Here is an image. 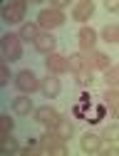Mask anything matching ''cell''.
I'll use <instances>...</instances> for the list:
<instances>
[{"label":"cell","mask_w":119,"mask_h":156,"mask_svg":"<svg viewBox=\"0 0 119 156\" xmlns=\"http://www.w3.org/2000/svg\"><path fill=\"white\" fill-rule=\"evenodd\" d=\"M104 104H107V109L119 119V92H114V89H109L107 94H104Z\"/></svg>","instance_id":"e0dca14e"},{"label":"cell","mask_w":119,"mask_h":156,"mask_svg":"<svg viewBox=\"0 0 119 156\" xmlns=\"http://www.w3.org/2000/svg\"><path fill=\"white\" fill-rule=\"evenodd\" d=\"M20 154H25V156H37V154H45V149H42V144H27V146L20 149Z\"/></svg>","instance_id":"d4e9b609"},{"label":"cell","mask_w":119,"mask_h":156,"mask_svg":"<svg viewBox=\"0 0 119 156\" xmlns=\"http://www.w3.org/2000/svg\"><path fill=\"white\" fill-rule=\"evenodd\" d=\"M77 40H79V45H82L85 50H92L94 42H97V32H94L92 27H82L79 35H77Z\"/></svg>","instance_id":"5bb4252c"},{"label":"cell","mask_w":119,"mask_h":156,"mask_svg":"<svg viewBox=\"0 0 119 156\" xmlns=\"http://www.w3.org/2000/svg\"><path fill=\"white\" fill-rule=\"evenodd\" d=\"M99 144H102V136H97V134L82 136V151H87V154H99Z\"/></svg>","instance_id":"7c38bea8"},{"label":"cell","mask_w":119,"mask_h":156,"mask_svg":"<svg viewBox=\"0 0 119 156\" xmlns=\"http://www.w3.org/2000/svg\"><path fill=\"white\" fill-rule=\"evenodd\" d=\"M104 154H107V156H119V146H109Z\"/></svg>","instance_id":"83f0119b"},{"label":"cell","mask_w":119,"mask_h":156,"mask_svg":"<svg viewBox=\"0 0 119 156\" xmlns=\"http://www.w3.org/2000/svg\"><path fill=\"white\" fill-rule=\"evenodd\" d=\"M52 5H55V10H60V8H65V5H67V0H55Z\"/></svg>","instance_id":"f546056e"},{"label":"cell","mask_w":119,"mask_h":156,"mask_svg":"<svg viewBox=\"0 0 119 156\" xmlns=\"http://www.w3.org/2000/svg\"><path fill=\"white\" fill-rule=\"evenodd\" d=\"M40 37V25H35V23H25L23 27H20V40H37Z\"/></svg>","instance_id":"2e32d148"},{"label":"cell","mask_w":119,"mask_h":156,"mask_svg":"<svg viewBox=\"0 0 119 156\" xmlns=\"http://www.w3.org/2000/svg\"><path fill=\"white\" fill-rule=\"evenodd\" d=\"M35 50L37 52H52L55 50V37L52 35H40L35 40Z\"/></svg>","instance_id":"ac0fdd59"},{"label":"cell","mask_w":119,"mask_h":156,"mask_svg":"<svg viewBox=\"0 0 119 156\" xmlns=\"http://www.w3.org/2000/svg\"><path fill=\"white\" fill-rule=\"evenodd\" d=\"M42 92H45V97H57L60 94V77H55V74H50V77H45L42 80Z\"/></svg>","instance_id":"4fadbf2b"},{"label":"cell","mask_w":119,"mask_h":156,"mask_svg":"<svg viewBox=\"0 0 119 156\" xmlns=\"http://www.w3.org/2000/svg\"><path fill=\"white\" fill-rule=\"evenodd\" d=\"M15 84H17L20 92H35V89L42 87V80H37V77H35L30 69H23V72L15 77Z\"/></svg>","instance_id":"5b68a950"},{"label":"cell","mask_w":119,"mask_h":156,"mask_svg":"<svg viewBox=\"0 0 119 156\" xmlns=\"http://www.w3.org/2000/svg\"><path fill=\"white\" fill-rule=\"evenodd\" d=\"M47 69L55 72V74H62V72L70 69V60L62 57V55H50V57H47Z\"/></svg>","instance_id":"9c48e42d"},{"label":"cell","mask_w":119,"mask_h":156,"mask_svg":"<svg viewBox=\"0 0 119 156\" xmlns=\"http://www.w3.org/2000/svg\"><path fill=\"white\" fill-rule=\"evenodd\" d=\"M30 109H32V99H30V97L20 94V97H15V99H13V112H15V114L25 116V114H30Z\"/></svg>","instance_id":"8fae6325"},{"label":"cell","mask_w":119,"mask_h":156,"mask_svg":"<svg viewBox=\"0 0 119 156\" xmlns=\"http://www.w3.org/2000/svg\"><path fill=\"white\" fill-rule=\"evenodd\" d=\"M40 144H42L45 154H55V156H65V154H67L65 141L60 139L57 134H45V136H40Z\"/></svg>","instance_id":"277c9868"},{"label":"cell","mask_w":119,"mask_h":156,"mask_svg":"<svg viewBox=\"0 0 119 156\" xmlns=\"http://www.w3.org/2000/svg\"><path fill=\"white\" fill-rule=\"evenodd\" d=\"M107 10H119V3H117V0H109V3H107Z\"/></svg>","instance_id":"f1b7e54d"},{"label":"cell","mask_w":119,"mask_h":156,"mask_svg":"<svg viewBox=\"0 0 119 156\" xmlns=\"http://www.w3.org/2000/svg\"><path fill=\"white\" fill-rule=\"evenodd\" d=\"M85 60H87L89 69H109V57L104 52H89V55H85Z\"/></svg>","instance_id":"ba28073f"},{"label":"cell","mask_w":119,"mask_h":156,"mask_svg":"<svg viewBox=\"0 0 119 156\" xmlns=\"http://www.w3.org/2000/svg\"><path fill=\"white\" fill-rule=\"evenodd\" d=\"M0 141H3V151H20V146L15 144V139L10 134H3L0 136Z\"/></svg>","instance_id":"cb8c5ba5"},{"label":"cell","mask_w":119,"mask_h":156,"mask_svg":"<svg viewBox=\"0 0 119 156\" xmlns=\"http://www.w3.org/2000/svg\"><path fill=\"white\" fill-rule=\"evenodd\" d=\"M25 10H27L25 0H13V3H8V5L3 8V20H5L8 25H15V23H20V20H23Z\"/></svg>","instance_id":"7a4b0ae2"},{"label":"cell","mask_w":119,"mask_h":156,"mask_svg":"<svg viewBox=\"0 0 119 156\" xmlns=\"http://www.w3.org/2000/svg\"><path fill=\"white\" fill-rule=\"evenodd\" d=\"M55 131H57V136H60L62 141H67V139H72V136H74V126H72L70 119H60V124L55 126Z\"/></svg>","instance_id":"9a60e30c"},{"label":"cell","mask_w":119,"mask_h":156,"mask_svg":"<svg viewBox=\"0 0 119 156\" xmlns=\"http://www.w3.org/2000/svg\"><path fill=\"white\" fill-rule=\"evenodd\" d=\"M0 126H3V134H10V129H13V119H10V116H0Z\"/></svg>","instance_id":"484cf974"},{"label":"cell","mask_w":119,"mask_h":156,"mask_svg":"<svg viewBox=\"0 0 119 156\" xmlns=\"http://www.w3.org/2000/svg\"><path fill=\"white\" fill-rule=\"evenodd\" d=\"M5 82H10V69H8V65L0 67V84H5Z\"/></svg>","instance_id":"4316f807"},{"label":"cell","mask_w":119,"mask_h":156,"mask_svg":"<svg viewBox=\"0 0 119 156\" xmlns=\"http://www.w3.org/2000/svg\"><path fill=\"white\" fill-rule=\"evenodd\" d=\"M102 141H109V144L119 141V126H117V124H114V126H107V129L102 131Z\"/></svg>","instance_id":"44dd1931"},{"label":"cell","mask_w":119,"mask_h":156,"mask_svg":"<svg viewBox=\"0 0 119 156\" xmlns=\"http://www.w3.org/2000/svg\"><path fill=\"white\" fill-rule=\"evenodd\" d=\"M70 69H74V74H77L79 69H87L85 55H72V57H70Z\"/></svg>","instance_id":"ffe728a7"},{"label":"cell","mask_w":119,"mask_h":156,"mask_svg":"<svg viewBox=\"0 0 119 156\" xmlns=\"http://www.w3.org/2000/svg\"><path fill=\"white\" fill-rule=\"evenodd\" d=\"M74 114L82 116V119H87L89 124H97V122L104 116V107L92 104V102H82V107H74Z\"/></svg>","instance_id":"3957f363"},{"label":"cell","mask_w":119,"mask_h":156,"mask_svg":"<svg viewBox=\"0 0 119 156\" xmlns=\"http://www.w3.org/2000/svg\"><path fill=\"white\" fill-rule=\"evenodd\" d=\"M104 82L112 84V87H119V65H117V67H109V69L104 72Z\"/></svg>","instance_id":"7402d4cb"},{"label":"cell","mask_w":119,"mask_h":156,"mask_svg":"<svg viewBox=\"0 0 119 156\" xmlns=\"http://www.w3.org/2000/svg\"><path fill=\"white\" fill-rule=\"evenodd\" d=\"M3 55H5L8 62H17L23 57V40H20V35L8 32L3 37Z\"/></svg>","instance_id":"6da1fadb"},{"label":"cell","mask_w":119,"mask_h":156,"mask_svg":"<svg viewBox=\"0 0 119 156\" xmlns=\"http://www.w3.org/2000/svg\"><path fill=\"white\" fill-rule=\"evenodd\" d=\"M37 20H40V27H60L65 23V15L55 8H50V10H40Z\"/></svg>","instance_id":"8992f818"},{"label":"cell","mask_w":119,"mask_h":156,"mask_svg":"<svg viewBox=\"0 0 119 156\" xmlns=\"http://www.w3.org/2000/svg\"><path fill=\"white\" fill-rule=\"evenodd\" d=\"M102 40L107 42H119V25H107L102 30Z\"/></svg>","instance_id":"d6986e66"},{"label":"cell","mask_w":119,"mask_h":156,"mask_svg":"<svg viewBox=\"0 0 119 156\" xmlns=\"http://www.w3.org/2000/svg\"><path fill=\"white\" fill-rule=\"evenodd\" d=\"M35 119L42 124V126H47V129H55V126L60 124V119H62V116H60L52 107H40V109L35 112Z\"/></svg>","instance_id":"52a82bcc"},{"label":"cell","mask_w":119,"mask_h":156,"mask_svg":"<svg viewBox=\"0 0 119 156\" xmlns=\"http://www.w3.org/2000/svg\"><path fill=\"white\" fill-rule=\"evenodd\" d=\"M77 84H82V87H89L92 84V69H79L77 72Z\"/></svg>","instance_id":"603a6c76"},{"label":"cell","mask_w":119,"mask_h":156,"mask_svg":"<svg viewBox=\"0 0 119 156\" xmlns=\"http://www.w3.org/2000/svg\"><path fill=\"white\" fill-rule=\"evenodd\" d=\"M92 12H94V3H89V0H85V3H79V5H74V20L77 23H85V20H89L92 17Z\"/></svg>","instance_id":"30bf717a"}]
</instances>
